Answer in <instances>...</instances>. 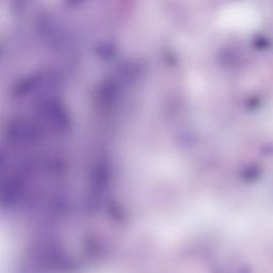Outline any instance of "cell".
<instances>
[{
  "instance_id": "cell-1",
  "label": "cell",
  "mask_w": 273,
  "mask_h": 273,
  "mask_svg": "<svg viewBox=\"0 0 273 273\" xmlns=\"http://www.w3.org/2000/svg\"><path fill=\"white\" fill-rule=\"evenodd\" d=\"M117 49L113 43L105 42L95 48V54L102 61H111L116 55Z\"/></svg>"
},
{
  "instance_id": "cell-2",
  "label": "cell",
  "mask_w": 273,
  "mask_h": 273,
  "mask_svg": "<svg viewBox=\"0 0 273 273\" xmlns=\"http://www.w3.org/2000/svg\"><path fill=\"white\" fill-rule=\"evenodd\" d=\"M252 46L258 52H265L271 48V41L263 34H257L252 40Z\"/></svg>"
},
{
  "instance_id": "cell-3",
  "label": "cell",
  "mask_w": 273,
  "mask_h": 273,
  "mask_svg": "<svg viewBox=\"0 0 273 273\" xmlns=\"http://www.w3.org/2000/svg\"><path fill=\"white\" fill-rule=\"evenodd\" d=\"M86 0H65V4L70 8H76L83 4Z\"/></svg>"
}]
</instances>
